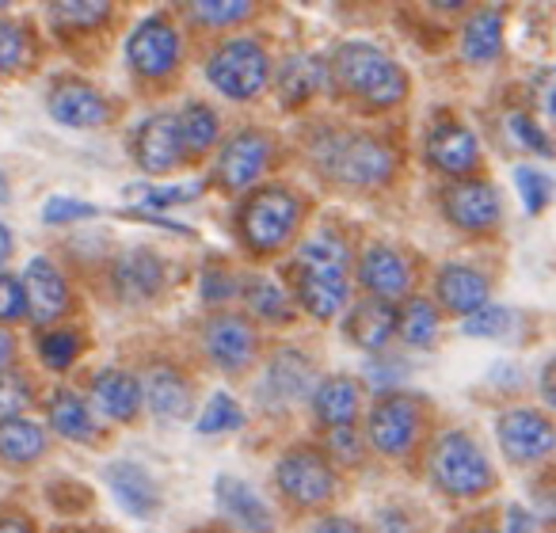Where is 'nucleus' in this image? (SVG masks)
<instances>
[{"label":"nucleus","mask_w":556,"mask_h":533,"mask_svg":"<svg viewBox=\"0 0 556 533\" xmlns=\"http://www.w3.org/2000/svg\"><path fill=\"white\" fill-rule=\"evenodd\" d=\"M47 454V431L24 416H0V461L35 465Z\"/></svg>","instance_id":"c85d7f7f"},{"label":"nucleus","mask_w":556,"mask_h":533,"mask_svg":"<svg viewBox=\"0 0 556 533\" xmlns=\"http://www.w3.org/2000/svg\"><path fill=\"white\" fill-rule=\"evenodd\" d=\"M27 320V294L24 282L12 275H0V325H20Z\"/></svg>","instance_id":"49530a36"},{"label":"nucleus","mask_w":556,"mask_h":533,"mask_svg":"<svg viewBox=\"0 0 556 533\" xmlns=\"http://www.w3.org/2000/svg\"><path fill=\"white\" fill-rule=\"evenodd\" d=\"M92 401L108 419L130 423L141 408V381L126 370H100L92 381Z\"/></svg>","instance_id":"393cba45"},{"label":"nucleus","mask_w":556,"mask_h":533,"mask_svg":"<svg viewBox=\"0 0 556 533\" xmlns=\"http://www.w3.org/2000/svg\"><path fill=\"white\" fill-rule=\"evenodd\" d=\"M396 332L404 335L408 347H431L439 335V309L427 297H408L401 313H396Z\"/></svg>","instance_id":"f704fd0d"},{"label":"nucleus","mask_w":556,"mask_h":533,"mask_svg":"<svg viewBox=\"0 0 556 533\" xmlns=\"http://www.w3.org/2000/svg\"><path fill=\"white\" fill-rule=\"evenodd\" d=\"M325 85H328V65L313 54L290 58L278 69V100H282V107H305Z\"/></svg>","instance_id":"a878e982"},{"label":"nucleus","mask_w":556,"mask_h":533,"mask_svg":"<svg viewBox=\"0 0 556 533\" xmlns=\"http://www.w3.org/2000/svg\"><path fill=\"white\" fill-rule=\"evenodd\" d=\"M309 381H313V363L302 351L287 347L270 358L267 378H263V396H270L275 404H294L298 396H305Z\"/></svg>","instance_id":"b1692460"},{"label":"nucleus","mask_w":556,"mask_h":533,"mask_svg":"<svg viewBox=\"0 0 556 533\" xmlns=\"http://www.w3.org/2000/svg\"><path fill=\"white\" fill-rule=\"evenodd\" d=\"M495 434L510 461H541L556 449V427L533 408H507L495 419Z\"/></svg>","instance_id":"1a4fd4ad"},{"label":"nucleus","mask_w":556,"mask_h":533,"mask_svg":"<svg viewBox=\"0 0 556 533\" xmlns=\"http://www.w3.org/2000/svg\"><path fill=\"white\" fill-rule=\"evenodd\" d=\"M328 449L336 454V461L363 465V442H358L355 427H336V431H328Z\"/></svg>","instance_id":"de8ad7c7"},{"label":"nucleus","mask_w":556,"mask_h":533,"mask_svg":"<svg viewBox=\"0 0 556 533\" xmlns=\"http://www.w3.org/2000/svg\"><path fill=\"white\" fill-rule=\"evenodd\" d=\"M9 255H12V232H9V225L0 221V263L9 259Z\"/></svg>","instance_id":"6e6d98bb"},{"label":"nucleus","mask_w":556,"mask_h":533,"mask_svg":"<svg viewBox=\"0 0 556 533\" xmlns=\"http://www.w3.org/2000/svg\"><path fill=\"white\" fill-rule=\"evenodd\" d=\"M507 328H510V313L507 309H495V305H484L480 313L465 317L462 332L465 335H477V340H500V335H507Z\"/></svg>","instance_id":"37998d69"},{"label":"nucleus","mask_w":556,"mask_h":533,"mask_svg":"<svg viewBox=\"0 0 556 533\" xmlns=\"http://www.w3.org/2000/svg\"><path fill=\"white\" fill-rule=\"evenodd\" d=\"M302 225V199L287 187H260L237 210V232L248 252L275 255Z\"/></svg>","instance_id":"7ed1b4c3"},{"label":"nucleus","mask_w":556,"mask_h":533,"mask_svg":"<svg viewBox=\"0 0 556 533\" xmlns=\"http://www.w3.org/2000/svg\"><path fill=\"white\" fill-rule=\"evenodd\" d=\"M202 347H206L214 366L240 373L255 358V328L244 317H237V313H217L202 328Z\"/></svg>","instance_id":"ddd939ff"},{"label":"nucleus","mask_w":556,"mask_h":533,"mask_svg":"<svg viewBox=\"0 0 556 533\" xmlns=\"http://www.w3.org/2000/svg\"><path fill=\"white\" fill-rule=\"evenodd\" d=\"M358 287L378 302H396L412 290V263L396 248L370 244L358 259Z\"/></svg>","instance_id":"f3484780"},{"label":"nucleus","mask_w":556,"mask_h":533,"mask_svg":"<svg viewBox=\"0 0 556 533\" xmlns=\"http://www.w3.org/2000/svg\"><path fill=\"white\" fill-rule=\"evenodd\" d=\"M50 427L70 442H92L96 439V419L88 411V404L70 389H58L50 396Z\"/></svg>","instance_id":"7c9ffc66"},{"label":"nucleus","mask_w":556,"mask_h":533,"mask_svg":"<svg viewBox=\"0 0 556 533\" xmlns=\"http://www.w3.org/2000/svg\"><path fill=\"white\" fill-rule=\"evenodd\" d=\"M31 62V31L16 20H0V73H16Z\"/></svg>","instance_id":"e433bc0d"},{"label":"nucleus","mask_w":556,"mask_h":533,"mask_svg":"<svg viewBox=\"0 0 556 533\" xmlns=\"http://www.w3.org/2000/svg\"><path fill=\"white\" fill-rule=\"evenodd\" d=\"M164 263L153 248H126L115 263H111V287L123 302L141 305L164 290Z\"/></svg>","instance_id":"2eb2a0df"},{"label":"nucleus","mask_w":556,"mask_h":533,"mask_svg":"<svg viewBox=\"0 0 556 533\" xmlns=\"http://www.w3.org/2000/svg\"><path fill=\"white\" fill-rule=\"evenodd\" d=\"M270 164V138L263 130H240L217 153V183L225 191H248Z\"/></svg>","instance_id":"9d476101"},{"label":"nucleus","mask_w":556,"mask_h":533,"mask_svg":"<svg viewBox=\"0 0 556 533\" xmlns=\"http://www.w3.org/2000/svg\"><path fill=\"white\" fill-rule=\"evenodd\" d=\"M176 126H179V141H184L187 156H202L206 149H214L217 134H222V123H217V115L206 103H187L176 115Z\"/></svg>","instance_id":"473e14b6"},{"label":"nucleus","mask_w":556,"mask_h":533,"mask_svg":"<svg viewBox=\"0 0 556 533\" xmlns=\"http://www.w3.org/2000/svg\"><path fill=\"white\" fill-rule=\"evenodd\" d=\"M0 533H31V525L16 522V518H0Z\"/></svg>","instance_id":"4d7b16f0"},{"label":"nucleus","mask_w":556,"mask_h":533,"mask_svg":"<svg viewBox=\"0 0 556 533\" xmlns=\"http://www.w3.org/2000/svg\"><path fill=\"white\" fill-rule=\"evenodd\" d=\"M348 240L340 237L336 229H320L298 248L294 263L298 267H328V271H348Z\"/></svg>","instance_id":"72a5a7b5"},{"label":"nucleus","mask_w":556,"mask_h":533,"mask_svg":"<svg viewBox=\"0 0 556 533\" xmlns=\"http://www.w3.org/2000/svg\"><path fill=\"white\" fill-rule=\"evenodd\" d=\"M146 401L153 416L161 419H187L191 416V385L176 366H156L146 378Z\"/></svg>","instance_id":"bb28decb"},{"label":"nucleus","mask_w":556,"mask_h":533,"mask_svg":"<svg viewBox=\"0 0 556 533\" xmlns=\"http://www.w3.org/2000/svg\"><path fill=\"white\" fill-rule=\"evenodd\" d=\"M541 389H545V401L556 408V363L545 370V378H541Z\"/></svg>","instance_id":"5fc2aeb1"},{"label":"nucleus","mask_w":556,"mask_h":533,"mask_svg":"<svg viewBox=\"0 0 556 533\" xmlns=\"http://www.w3.org/2000/svg\"><path fill=\"white\" fill-rule=\"evenodd\" d=\"M108 484L115 492V499L130 510L134 518H149L161 507V492H156V480L149 477L141 465L134 461H115L108 469Z\"/></svg>","instance_id":"5701e85b"},{"label":"nucleus","mask_w":556,"mask_h":533,"mask_svg":"<svg viewBox=\"0 0 556 533\" xmlns=\"http://www.w3.org/2000/svg\"><path fill=\"white\" fill-rule=\"evenodd\" d=\"M130 153L138 161L141 172L149 176H164V172L179 168L184 164V141H179V126H176V115H153L138 126L130 141Z\"/></svg>","instance_id":"4468645a"},{"label":"nucleus","mask_w":556,"mask_h":533,"mask_svg":"<svg viewBox=\"0 0 556 533\" xmlns=\"http://www.w3.org/2000/svg\"><path fill=\"white\" fill-rule=\"evenodd\" d=\"M12 363H16V340H12V335L0 328V378L12 370Z\"/></svg>","instance_id":"3c124183"},{"label":"nucleus","mask_w":556,"mask_h":533,"mask_svg":"<svg viewBox=\"0 0 556 533\" xmlns=\"http://www.w3.org/2000/svg\"><path fill=\"white\" fill-rule=\"evenodd\" d=\"M538 507H541V515H545L548 522H556V477H553V484H545L538 492Z\"/></svg>","instance_id":"603ef678"},{"label":"nucleus","mask_w":556,"mask_h":533,"mask_svg":"<svg viewBox=\"0 0 556 533\" xmlns=\"http://www.w3.org/2000/svg\"><path fill=\"white\" fill-rule=\"evenodd\" d=\"M134 202L141 210H168V206H179V202H191L199 199V187L187 183V187H126Z\"/></svg>","instance_id":"ea45409f"},{"label":"nucleus","mask_w":556,"mask_h":533,"mask_svg":"<svg viewBox=\"0 0 556 533\" xmlns=\"http://www.w3.org/2000/svg\"><path fill=\"white\" fill-rule=\"evenodd\" d=\"M111 4L103 0H65V4H50V20L62 31H92V27L108 24Z\"/></svg>","instance_id":"c9c22d12"},{"label":"nucleus","mask_w":556,"mask_h":533,"mask_svg":"<svg viewBox=\"0 0 556 533\" xmlns=\"http://www.w3.org/2000/svg\"><path fill=\"white\" fill-rule=\"evenodd\" d=\"M206 77L229 100H255L270 85V58L255 39H229L210 54Z\"/></svg>","instance_id":"39448f33"},{"label":"nucleus","mask_w":556,"mask_h":533,"mask_svg":"<svg viewBox=\"0 0 556 533\" xmlns=\"http://www.w3.org/2000/svg\"><path fill=\"white\" fill-rule=\"evenodd\" d=\"M503 50V12L500 9H480L469 16L462 31V54L469 62H492Z\"/></svg>","instance_id":"c756f323"},{"label":"nucleus","mask_w":556,"mask_h":533,"mask_svg":"<svg viewBox=\"0 0 556 533\" xmlns=\"http://www.w3.org/2000/svg\"><path fill=\"white\" fill-rule=\"evenodd\" d=\"M214 533H217V530H214Z\"/></svg>","instance_id":"052dcab7"},{"label":"nucleus","mask_w":556,"mask_h":533,"mask_svg":"<svg viewBox=\"0 0 556 533\" xmlns=\"http://www.w3.org/2000/svg\"><path fill=\"white\" fill-rule=\"evenodd\" d=\"M348 340L363 351H381L389 340L396 335V309L389 302H378V297H366L355 309L348 313V325H343Z\"/></svg>","instance_id":"4be33fe9"},{"label":"nucleus","mask_w":556,"mask_h":533,"mask_svg":"<svg viewBox=\"0 0 556 533\" xmlns=\"http://www.w3.org/2000/svg\"><path fill=\"white\" fill-rule=\"evenodd\" d=\"M313 416H317V423H325L328 431L351 427L358 416V385L351 378H343V373L325 378L317 385V393H313Z\"/></svg>","instance_id":"cd10ccee"},{"label":"nucleus","mask_w":556,"mask_h":533,"mask_svg":"<svg viewBox=\"0 0 556 533\" xmlns=\"http://www.w3.org/2000/svg\"><path fill=\"white\" fill-rule=\"evenodd\" d=\"M217 503L222 510L248 533H275V515L270 507L260 499L252 484H244L240 477H217Z\"/></svg>","instance_id":"aec40b11"},{"label":"nucleus","mask_w":556,"mask_h":533,"mask_svg":"<svg viewBox=\"0 0 556 533\" xmlns=\"http://www.w3.org/2000/svg\"><path fill=\"white\" fill-rule=\"evenodd\" d=\"M0 199H9V183H4V176H0Z\"/></svg>","instance_id":"13d9d810"},{"label":"nucleus","mask_w":556,"mask_h":533,"mask_svg":"<svg viewBox=\"0 0 556 533\" xmlns=\"http://www.w3.org/2000/svg\"><path fill=\"white\" fill-rule=\"evenodd\" d=\"M507 130L515 134V141H518L522 149H530V153H541V156H553V141L545 138V130H541V126L533 123L530 115L515 111V115L507 118Z\"/></svg>","instance_id":"a18cd8bd"},{"label":"nucleus","mask_w":556,"mask_h":533,"mask_svg":"<svg viewBox=\"0 0 556 533\" xmlns=\"http://www.w3.org/2000/svg\"><path fill=\"white\" fill-rule=\"evenodd\" d=\"M237 427H244V411H240V404L232 401V396L217 393L214 401L202 408L194 431L199 434H222V431H237Z\"/></svg>","instance_id":"58836bf2"},{"label":"nucleus","mask_w":556,"mask_h":533,"mask_svg":"<svg viewBox=\"0 0 556 533\" xmlns=\"http://www.w3.org/2000/svg\"><path fill=\"white\" fill-rule=\"evenodd\" d=\"M533 100H538V107L545 111L548 118H556V65L553 69H541L538 77H533Z\"/></svg>","instance_id":"09e8293b"},{"label":"nucleus","mask_w":556,"mask_h":533,"mask_svg":"<svg viewBox=\"0 0 556 533\" xmlns=\"http://www.w3.org/2000/svg\"><path fill=\"white\" fill-rule=\"evenodd\" d=\"M328 80L366 107H396L408 96V73L370 42H343L328 62Z\"/></svg>","instance_id":"f257e3e1"},{"label":"nucleus","mask_w":556,"mask_h":533,"mask_svg":"<svg viewBox=\"0 0 556 533\" xmlns=\"http://www.w3.org/2000/svg\"><path fill=\"white\" fill-rule=\"evenodd\" d=\"M317 164L325 176H332L343 187H386L396 172V153L386 138L378 134H358V130H343V134H328L317 145Z\"/></svg>","instance_id":"f03ea898"},{"label":"nucleus","mask_w":556,"mask_h":533,"mask_svg":"<svg viewBox=\"0 0 556 533\" xmlns=\"http://www.w3.org/2000/svg\"><path fill=\"white\" fill-rule=\"evenodd\" d=\"M278 492L287 495L294 507H325L336 495V469L320 449L294 446L278 457Z\"/></svg>","instance_id":"423d86ee"},{"label":"nucleus","mask_w":556,"mask_h":533,"mask_svg":"<svg viewBox=\"0 0 556 533\" xmlns=\"http://www.w3.org/2000/svg\"><path fill=\"white\" fill-rule=\"evenodd\" d=\"M24 294H27V317L35 325H54L70 309V282L58 271L47 255H35L24 271Z\"/></svg>","instance_id":"a211bd4d"},{"label":"nucleus","mask_w":556,"mask_h":533,"mask_svg":"<svg viewBox=\"0 0 556 533\" xmlns=\"http://www.w3.org/2000/svg\"><path fill=\"white\" fill-rule=\"evenodd\" d=\"M232 294V275L229 271H206V279H202V297L206 302H222V297Z\"/></svg>","instance_id":"8fccbe9b"},{"label":"nucleus","mask_w":556,"mask_h":533,"mask_svg":"<svg viewBox=\"0 0 556 533\" xmlns=\"http://www.w3.org/2000/svg\"><path fill=\"white\" fill-rule=\"evenodd\" d=\"M88 217H96L92 202L70 199V194H54V199L42 206V221L47 225H73V221H88Z\"/></svg>","instance_id":"c03bdc74"},{"label":"nucleus","mask_w":556,"mask_h":533,"mask_svg":"<svg viewBox=\"0 0 556 533\" xmlns=\"http://www.w3.org/2000/svg\"><path fill=\"white\" fill-rule=\"evenodd\" d=\"M252 4L248 0H206V4H194L191 16L206 27H229V24H240V20L252 16Z\"/></svg>","instance_id":"a19ab883"},{"label":"nucleus","mask_w":556,"mask_h":533,"mask_svg":"<svg viewBox=\"0 0 556 533\" xmlns=\"http://www.w3.org/2000/svg\"><path fill=\"white\" fill-rule=\"evenodd\" d=\"M244 305L255 320H267V325H287V320H294V302H290V294L270 279H248Z\"/></svg>","instance_id":"2f4dec72"},{"label":"nucleus","mask_w":556,"mask_h":533,"mask_svg":"<svg viewBox=\"0 0 556 533\" xmlns=\"http://www.w3.org/2000/svg\"><path fill=\"white\" fill-rule=\"evenodd\" d=\"M427 164L446 176L469 179V172L480 164V145L477 134L465 130L457 123H439L431 134H427Z\"/></svg>","instance_id":"6ab92c4d"},{"label":"nucleus","mask_w":556,"mask_h":533,"mask_svg":"<svg viewBox=\"0 0 556 533\" xmlns=\"http://www.w3.org/2000/svg\"><path fill=\"white\" fill-rule=\"evenodd\" d=\"M184 42L168 16H149L134 27L130 42H126V62L141 80H164L176 73Z\"/></svg>","instance_id":"6e6552de"},{"label":"nucleus","mask_w":556,"mask_h":533,"mask_svg":"<svg viewBox=\"0 0 556 533\" xmlns=\"http://www.w3.org/2000/svg\"><path fill=\"white\" fill-rule=\"evenodd\" d=\"M313 533H363V530L355 522H348V518H325V522H317Z\"/></svg>","instance_id":"864d4df0"},{"label":"nucleus","mask_w":556,"mask_h":533,"mask_svg":"<svg viewBox=\"0 0 556 533\" xmlns=\"http://www.w3.org/2000/svg\"><path fill=\"white\" fill-rule=\"evenodd\" d=\"M431 480L450 499H477L495 487V469L472 434L450 431L431 449Z\"/></svg>","instance_id":"20e7f679"},{"label":"nucleus","mask_w":556,"mask_h":533,"mask_svg":"<svg viewBox=\"0 0 556 533\" xmlns=\"http://www.w3.org/2000/svg\"><path fill=\"white\" fill-rule=\"evenodd\" d=\"M366 434H370L378 454L404 457L424 434V408L404 393L378 396V404L370 408V419H366Z\"/></svg>","instance_id":"0eeeda50"},{"label":"nucleus","mask_w":556,"mask_h":533,"mask_svg":"<svg viewBox=\"0 0 556 533\" xmlns=\"http://www.w3.org/2000/svg\"><path fill=\"white\" fill-rule=\"evenodd\" d=\"M472 533H495V530H472Z\"/></svg>","instance_id":"bf43d9fd"},{"label":"nucleus","mask_w":556,"mask_h":533,"mask_svg":"<svg viewBox=\"0 0 556 533\" xmlns=\"http://www.w3.org/2000/svg\"><path fill=\"white\" fill-rule=\"evenodd\" d=\"M434 294L457 317H472L488 305V279L472 267H462V263H450L442 267L439 279H434Z\"/></svg>","instance_id":"412c9836"},{"label":"nucleus","mask_w":556,"mask_h":533,"mask_svg":"<svg viewBox=\"0 0 556 533\" xmlns=\"http://www.w3.org/2000/svg\"><path fill=\"white\" fill-rule=\"evenodd\" d=\"M442 210L462 232H488L500 225V194L484 179H457L442 191Z\"/></svg>","instance_id":"f8f14e48"},{"label":"nucleus","mask_w":556,"mask_h":533,"mask_svg":"<svg viewBox=\"0 0 556 533\" xmlns=\"http://www.w3.org/2000/svg\"><path fill=\"white\" fill-rule=\"evenodd\" d=\"M47 111L50 118H58L62 126H77V130H92V126H103L111 118L108 96L80 77L54 80L47 92Z\"/></svg>","instance_id":"9b49d317"},{"label":"nucleus","mask_w":556,"mask_h":533,"mask_svg":"<svg viewBox=\"0 0 556 533\" xmlns=\"http://www.w3.org/2000/svg\"><path fill=\"white\" fill-rule=\"evenodd\" d=\"M80 355V335L70 332V328H50V332L39 335V358L50 366V370H70Z\"/></svg>","instance_id":"4c0bfd02"},{"label":"nucleus","mask_w":556,"mask_h":533,"mask_svg":"<svg viewBox=\"0 0 556 533\" xmlns=\"http://www.w3.org/2000/svg\"><path fill=\"white\" fill-rule=\"evenodd\" d=\"M294 297L309 317L332 320L348 305V271H328V267H290Z\"/></svg>","instance_id":"dca6fc26"},{"label":"nucleus","mask_w":556,"mask_h":533,"mask_svg":"<svg viewBox=\"0 0 556 533\" xmlns=\"http://www.w3.org/2000/svg\"><path fill=\"white\" fill-rule=\"evenodd\" d=\"M515 183H518V191H522V206L530 210V214H541V210L548 206V199H553V179L538 168H518Z\"/></svg>","instance_id":"79ce46f5"}]
</instances>
